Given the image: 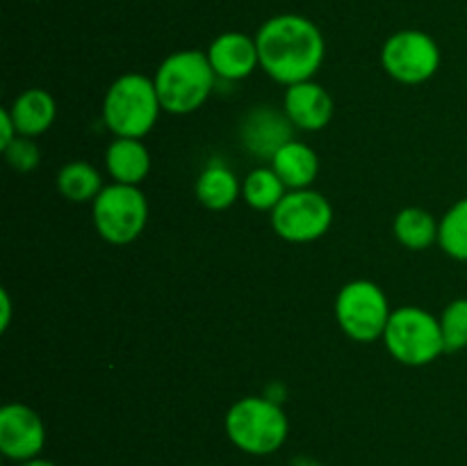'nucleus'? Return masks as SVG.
I'll list each match as a JSON object with an SVG mask.
<instances>
[{"mask_svg":"<svg viewBox=\"0 0 467 466\" xmlns=\"http://www.w3.org/2000/svg\"><path fill=\"white\" fill-rule=\"evenodd\" d=\"M0 311H3V318H0V329H7L9 327V320H12V300H9V292L5 291L0 292Z\"/></svg>","mask_w":467,"mask_h":466,"instance_id":"393cba45","label":"nucleus"},{"mask_svg":"<svg viewBox=\"0 0 467 466\" xmlns=\"http://www.w3.org/2000/svg\"><path fill=\"white\" fill-rule=\"evenodd\" d=\"M388 352L404 365H427L445 352L441 318L420 306L392 311L383 332Z\"/></svg>","mask_w":467,"mask_h":466,"instance_id":"39448f33","label":"nucleus"},{"mask_svg":"<svg viewBox=\"0 0 467 466\" xmlns=\"http://www.w3.org/2000/svg\"><path fill=\"white\" fill-rule=\"evenodd\" d=\"M438 227L441 224L436 222V217L429 210L410 206V208L397 213L392 231H395V238L401 245L409 247V249L422 251L438 240Z\"/></svg>","mask_w":467,"mask_h":466,"instance_id":"a211bd4d","label":"nucleus"},{"mask_svg":"<svg viewBox=\"0 0 467 466\" xmlns=\"http://www.w3.org/2000/svg\"><path fill=\"white\" fill-rule=\"evenodd\" d=\"M105 167L114 183L140 185L150 172V154L137 137H117L105 151Z\"/></svg>","mask_w":467,"mask_h":466,"instance_id":"4468645a","label":"nucleus"},{"mask_svg":"<svg viewBox=\"0 0 467 466\" xmlns=\"http://www.w3.org/2000/svg\"><path fill=\"white\" fill-rule=\"evenodd\" d=\"M290 432V420L281 405L269 397L246 396L233 402L226 414V434L246 455L265 457L281 450Z\"/></svg>","mask_w":467,"mask_h":466,"instance_id":"20e7f679","label":"nucleus"},{"mask_svg":"<svg viewBox=\"0 0 467 466\" xmlns=\"http://www.w3.org/2000/svg\"><path fill=\"white\" fill-rule=\"evenodd\" d=\"M14 123H16L18 135L23 137H39L53 126L55 114H57V105L50 91L39 90H27L18 96L9 108Z\"/></svg>","mask_w":467,"mask_h":466,"instance_id":"dca6fc26","label":"nucleus"},{"mask_svg":"<svg viewBox=\"0 0 467 466\" xmlns=\"http://www.w3.org/2000/svg\"><path fill=\"white\" fill-rule=\"evenodd\" d=\"M438 242L447 256L467 263V196L456 201L442 215L441 227H438Z\"/></svg>","mask_w":467,"mask_h":466,"instance_id":"412c9836","label":"nucleus"},{"mask_svg":"<svg viewBox=\"0 0 467 466\" xmlns=\"http://www.w3.org/2000/svg\"><path fill=\"white\" fill-rule=\"evenodd\" d=\"M91 204L96 231L109 245H128L137 240L149 222V204L140 185L112 183L103 187Z\"/></svg>","mask_w":467,"mask_h":466,"instance_id":"423d86ee","label":"nucleus"},{"mask_svg":"<svg viewBox=\"0 0 467 466\" xmlns=\"http://www.w3.org/2000/svg\"><path fill=\"white\" fill-rule=\"evenodd\" d=\"M242 195V185L235 174L226 164H210L201 172L196 181V199L210 210H226L231 208Z\"/></svg>","mask_w":467,"mask_h":466,"instance_id":"f3484780","label":"nucleus"},{"mask_svg":"<svg viewBox=\"0 0 467 466\" xmlns=\"http://www.w3.org/2000/svg\"><path fill=\"white\" fill-rule=\"evenodd\" d=\"M18 137L16 123H14L12 114H9V108L0 110V149H5L7 144H12Z\"/></svg>","mask_w":467,"mask_h":466,"instance_id":"b1692460","label":"nucleus"},{"mask_svg":"<svg viewBox=\"0 0 467 466\" xmlns=\"http://www.w3.org/2000/svg\"><path fill=\"white\" fill-rule=\"evenodd\" d=\"M287 119L301 131H322L333 119V99L319 82L304 80L290 85L283 96Z\"/></svg>","mask_w":467,"mask_h":466,"instance_id":"ddd939ff","label":"nucleus"},{"mask_svg":"<svg viewBox=\"0 0 467 466\" xmlns=\"http://www.w3.org/2000/svg\"><path fill=\"white\" fill-rule=\"evenodd\" d=\"M18 466H57V464H55V461H50V460H41V457H35V460L18 461Z\"/></svg>","mask_w":467,"mask_h":466,"instance_id":"a878e982","label":"nucleus"},{"mask_svg":"<svg viewBox=\"0 0 467 466\" xmlns=\"http://www.w3.org/2000/svg\"><path fill=\"white\" fill-rule=\"evenodd\" d=\"M269 163H272L274 172L281 176V181L285 183L287 190H306V187L313 185L319 174L317 154L308 144L296 140L281 146Z\"/></svg>","mask_w":467,"mask_h":466,"instance_id":"2eb2a0df","label":"nucleus"},{"mask_svg":"<svg viewBox=\"0 0 467 466\" xmlns=\"http://www.w3.org/2000/svg\"><path fill=\"white\" fill-rule=\"evenodd\" d=\"M445 352H459L467 347V297L450 302L441 315Z\"/></svg>","mask_w":467,"mask_h":466,"instance_id":"4be33fe9","label":"nucleus"},{"mask_svg":"<svg viewBox=\"0 0 467 466\" xmlns=\"http://www.w3.org/2000/svg\"><path fill=\"white\" fill-rule=\"evenodd\" d=\"M392 311L383 288L368 279L345 283L337 292L336 318L342 332L358 343L383 338Z\"/></svg>","mask_w":467,"mask_h":466,"instance_id":"0eeeda50","label":"nucleus"},{"mask_svg":"<svg viewBox=\"0 0 467 466\" xmlns=\"http://www.w3.org/2000/svg\"><path fill=\"white\" fill-rule=\"evenodd\" d=\"M3 154H5V160H7L9 167L16 169V172L26 174V172H32V169L39 167L41 154H39V146L32 142V137L18 135L12 144L5 146Z\"/></svg>","mask_w":467,"mask_h":466,"instance_id":"5701e85b","label":"nucleus"},{"mask_svg":"<svg viewBox=\"0 0 467 466\" xmlns=\"http://www.w3.org/2000/svg\"><path fill=\"white\" fill-rule=\"evenodd\" d=\"M285 195V183L274 172V167L254 169L242 183V196L255 210H274Z\"/></svg>","mask_w":467,"mask_h":466,"instance_id":"aec40b11","label":"nucleus"},{"mask_svg":"<svg viewBox=\"0 0 467 466\" xmlns=\"http://www.w3.org/2000/svg\"><path fill=\"white\" fill-rule=\"evenodd\" d=\"M46 446V428L32 407L12 402L0 409V452L7 460L27 461Z\"/></svg>","mask_w":467,"mask_h":466,"instance_id":"9d476101","label":"nucleus"},{"mask_svg":"<svg viewBox=\"0 0 467 466\" xmlns=\"http://www.w3.org/2000/svg\"><path fill=\"white\" fill-rule=\"evenodd\" d=\"M381 64L388 76L401 85H420L431 80L441 69V46L427 32H395L383 44Z\"/></svg>","mask_w":467,"mask_h":466,"instance_id":"6e6552de","label":"nucleus"},{"mask_svg":"<svg viewBox=\"0 0 467 466\" xmlns=\"http://www.w3.org/2000/svg\"><path fill=\"white\" fill-rule=\"evenodd\" d=\"M153 80L164 112L190 114L213 94L217 73L210 64L208 53L178 50L164 58Z\"/></svg>","mask_w":467,"mask_h":466,"instance_id":"f03ea898","label":"nucleus"},{"mask_svg":"<svg viewBox=\"0 0 467 466\" xmlns=\"http://www.w3.org/2000/svg\"><path fill=\"white\" fill-rule=\"evenodd\" d=\"M260 69L281 85L313 80L327 55L324 35L301 14L267 18L255 35Z\"/></svg>","mask_w":467,"mask_h":466,"instance_id":"f257e3e1","label":"nucleus"},{"mask_svg":"<svg viewBox=\"0 0 467 466\" xmlns=\"http://www.w3.org/2000/svg\"><path fill=\"white\" fill-rule=\"evenodd\" d=\"M158 90L153 78L144 73H126L109 85L103 99V123L117 137L141 140L153 131L160 117Z\"/></svg>","mask_w":467,"mask_h":466,"instance_id":"7ed1b4c3","label":"nucleus"},{"mask_svg":"<svg viewBox=\"0 0 467 466\" xmlns=\"http://www.w3.org/2000/svg\"><path fill=\"white\" fill-rule=\"evenodd\" d=\"M292 128L295 123L287 119L285 112H276V110L269 108H255L251 110L244 117L240 128L242 142H244L246 149L254 155L260 158H274L281 146H285L287 142H292Z\"/></svg>","mask_w":467,"mask_h":466,"instance_id":"f8f14e48","label":"nucleus"},{"mask_svg":"<svg viewBox=\"0 0 467 466\" xmlns=\"http://www.w3.org/2000/svg\"><path fill=\"white\" fill-rule=\"evenodd\" d=\"M57 190L62 192L64 199L73 201V204H85V201H94L100 195L103 178L94 164L85 163V160H73L59 169Z\"/></svg>","mask_w":467,"mask_h":466,"instance_id":"6ab92c4d","label":"nucleus"},{"mask_svg":"<svg viewBox=\"0 0 467 466\" xmlns=\"http://www.w3.org/2000/svg\"><path fill=\"white\" fill-rule=\"evenodd\" d=\"M333 208L327 196L317 190H287L281 204L272 210V227L283 240L304 242L319 240L331 228Z\"/></svg>","mask_w":467,"mask_h":466,"instance_id":"1a4fd4ad","label":"nucleus"},{"mask_svg":"<svg viewBox=\"0 0 467 466\" xmlns=\"http://www.w3.org/2000/svg\"><path fill=\"white\" fill-rule=\"evenodd\" d=\"M208 59L217 78L244 80L260 67L258 44L244 32H223L210 44Z\"/></svg>","mask_w":467,"mask_h":466,"instance_id":"9b49d317","label":"nucleus"}]
</instances>
